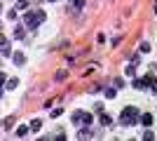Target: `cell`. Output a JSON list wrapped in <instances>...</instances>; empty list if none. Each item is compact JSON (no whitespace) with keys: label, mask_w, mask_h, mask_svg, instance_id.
I'll use <instances>...</instances> for the list:
<instances>
[{"label":"cell","mask_w":157,"mask_h":141,"mask_svg":"<svg viewBox=\"0 0 157 141\" xmlns=\"http://www.w3.org/2000/svg\"><path fill=\"white\" fill-rule=\"evenodd\" d=\"M71 5L73 7H82V5H85V0H71Z\"/></svg>","instance_id":"obj_15"},{"label":"cell","mask_w":157,"mask_h":141,"mask_svg":"<svg viewBox=\"0 0 157 141\" xmlns=\"http://www.w3.org/2000/svg\"><path fill=\"white\" fill-rule=\"evenodd\" d=\"M26 7H28V2H26V0H19V5L14 7V10H17V12H19V10H26Z\"/></svg>","instance_id":"obj_11"},{"label":"cell","mask_w":157,"mask_h":141,"mask_svg":"<svg viewBox=\"0 0 157 141\" xmlns=\"http://www.w3.org/2000/svg\"><path fill=\"white\" fill-rule=\"evenodd\" d=\"M40 127H42V120H33V122H31V127H28V129H31V132H38Z\"/></svg>","instance_id":"obj_6"},{"label":"cell","mask_w":157,"mask_h":141,"mask_svg":"<svg viewBox=\"0 0 157 141\" xmlns=\"http://www.w3.org/2000/svg\"><path fill=\"white\" fill-rule=\"evenodd\" d=\"M61 113H63V111H61V108H54V111H52V118H59Z\"/></svg>","instance_id":"obj_17"},{"label":"cell","mask_w":157,"mask_h":141,"mask_svg":"<svg viewBox=\"0 0 157 141\" xmlns=\"http://www.w3.org/2000/svg\"><path fill=\"white\" fill-rule=\"evenodd\" d=\"M145 85H148L145 80H134V87L136 89H145Z\"/></svg>","instance_id":"obj_9"},{"label":"cell","mask_w":157,"mask_h":141,"mask_svg":"<svg viewBox=\"0 0 157 141\" xmlns=\"http://www.w3.org/2000/svg\"><path fill=\"white\" fill-rule=\"evenodd\" d=\"M101 122H103V125H113V118H110V115H105L103 111H101Z\"/></svg>","instance_id":"obj_8"},{"label":"cell","mask_w":157,"mask_h":141,"mask_svg":"<svg viewBox=\"0 0 157 141\" xmlns=\"http://www.w3.org/2000/svg\"><path fill=\"white\" fill-rule=\"evenodd\" d=\"M49 2H56V0H49Z\"/></svg>","instance_id":"obj_22"},{"label":"cell","mask_w":157,"mask_h":141,"mask_svg":"<svg viewBox=\"0 0 157 141\" xmlns=\"http://www.w3.org/2000/svg\"><path fill=\"white\" fill-rule=\"evenodd\" d=\"M26 132H28V127H19L17 129V136H26Z\"/></svg>","instance_id":"obj_14"},{"label":"cell","mask_w":157,"mask_h":141,"mask_svg":"<svg viewBox=\"0 0 157 141\" xmlns=\"http://www.w3.org/2000/svg\"><path fill=\"white\" fill-rule=\"evenodd\" d=\"M24 35H26V26H24V24H17V28H14V38L21 40Z\"/></svg>","instance_id":"obj_3"},{"label":"cell","mask_w":157,"mask_h":141,"mask_svg":"<svg viewBox=\"0 0 157 141\" xmlns=\"http://www.w3.org/2000/svg\"><path fill=\"white\" fill-rule=\"evenodd\" d=\"M80 122H82V125H85V127H89V125H92L94 122V118L89 113H82V118H80Z\"/></svg>","instance_id":"obj_4"},{"label":"cell","mask_w":157,"mask_h":141,"mask_svg":"<svg viewBox=\"0 0 157 141\" xmlns=\"http://www.w3.org/2000/svg\"><path fill=\"white\" fill-rule=\"evenodd\" d=\"M92 134H94L92 129H82V132H80V136H82V139H87V136H92Z\"/></svg>","instance_id":"obj_13"},{"label":"cell","mask_w":157,"mask_h":141,"mask_svg":"<svg viewBox=\"0 0 157 141\" xmlns=\"http://www.w3.org/2000/svg\"><path fill=\"white\" fill-rule=\"evenodd\" d=\"M24 61H26V57H24V54H14V64H17V66H21V64H24Z\"/></svg>","instance_id":"obj_7"},{"label":"cell","mask_w":157,"mask_h":141,"mask_svg":"<svg viewBox=\"0 0 157 141\" xmlns=\"http://www.w3.org/2000/svg\"><path fill=\"white\" fill-rule=\"evenodd\" d=\"M143 139H145V141H152V139H155V134H152V132H145Z\"/></svg>","instance_id":"obj_16"},{"label":"cell","mask_w":157,"mask_h":141,"mask_svg":"<svg viewBox=\"0 0 157 141\" xmlns=\"http://www.w3.org/2000/svg\"><path fill=\"white\" fill-rule=\"evenodd\" d=\"M136 120H138V108H134V106H127L124 111H122V115H120V122H122L124 127H131Z\"/></svg>","instance_id":"obj_2"},{"label":"cell","mask_w":157,"mask_h":141,"mask_svg":"<svg viewBox=\"0 0 157 141\" xmlns=\"http://www.w3.org/2000/svg\"><path fill=\"white\" fill-rule=\"evenodd\" d=\"M45 17H47V14L42 12V10H31V12L24 14V26H26V28H35L38 24L45 21Z\"/></svg>","instance_id":"obj_1"},{"label":"cell","mask_w":157,"mask_h":141,"mask_svg":"<svg viewBox=\"0 0 157 141\" xmlns=\"http://www.w3.org/2000/svg\"><path fill=\"white\" fill-rule=\"evenodd\" d=\"M0 45H5V38H2V35H0Z\"/></svg>","instance_id":"obj_20"},{"label":"cell","mask_w":157,"mask_h":141,"mask_svg":"<svg viewBox=\"0 0 157 141\" xmlns=\"http://www.w3.org/2000/svg\"><path fill=\"white\" fill-rule=\"evenodd\" d=\"M141 52H150V42H141Z\"/></svg>","instance_id":"obj_12"},{"label":"cell","mask_w":157,"mask_h":141,"mask_svg":"<svg viewBox=\"0 0 157 141\" xmlns=\"http://www.w3.org/2000/svg\"><path fill=\"white\" fill-rule=\"evenodd\" d=\"M66 75H68V73H66V71H61V73H56V80H66Z\"/></svg>","instance_id":"obj_18"},{"label":"cell","mask_w":157,"mask_h":141,"mask_svg":"<svg viewBox=\"0 0 157 141\" xmlns=\"http://www.w3.org/2000/svg\"><path fill=\"white\" fill-rule=\"evenodd\" d=\"M2 85H5V75L0 73V89H2Z\"/></svg>","instance_id":"obj_19"},{"label":"cell","mask_w":157,"mask_h":141,"mask_svg":"<svg viewBox=\"0 0 157 141\" xmlns=\"http://www.w3.org/2000/svg\"><path fill=\"white\" fill-rule=\"evenodd\" d=\"M141 122H143L145 127H150V125H152V115L150 113H143V115H141Z\"/></svg>","instance_id":"obj_5"},{"label":"cell","mask_w":157,"mask_h":141,"mask_svg":"<svg viewBox=\"0 0 157 141\" xmlns=\"http://www.w3.org/2000/svg\"><path fill=\"white\" fill-rule=\"evenodd\" d=\"M14 87H19V80H17V78H12V80L7 82V89H14Z\"/></svg>","instance_id":"obj_10"},{"label":"cell","mask_w":157,"mask_h":141,"mask_svg":"<svg viewBox=\"0 0 157 141\" xmlns=\"http://www.w3.org/2000/svg\"><path fill=\"white\" fill-rule=\"evenodd\" d=\"M155 14H157V2H155Z\"/></svg>","instance_id":"obj_21"}]
</instances>
